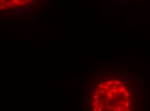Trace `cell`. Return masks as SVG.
Wrapping results in <instances>:
<instances>
[{
    "label": "cell",
    "mask_w": 150,
    "mask_h": 111,
    "mask_svg": "<svg viewBox=\"0 0 150 111\" xmlns=\"http://www.w3.org/2000/svg\"><path fill=\"white\" fill-rule=\"evenodd\" d=\"M133 93L127 83L119 78H108L96 83L89 104L94 111L131 110Z\"/></svg>",
    "instance_id": "cell-1"
},
{
    "label": "cell",
    "mask_w": 150,
    "mask_h": 111,
    "mask_svg": "<svg viewBox=\"0 0 150 111\" xmlns=\"http://www.w3.org/2000/svg\"><path fill=\"white\" fill-rule=\"evenodd\" d=\"M49 0H0V12L10 17L36 15L44 10Z\"/></svg>",
    "instance_id": "cell-2"
}]
</instances>
